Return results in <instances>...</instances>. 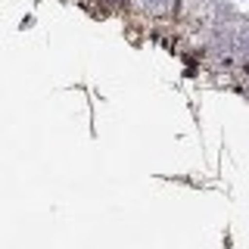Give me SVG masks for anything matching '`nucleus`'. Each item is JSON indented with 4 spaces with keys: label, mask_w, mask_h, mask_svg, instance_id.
Masks as SVG:
<instances>
[{
    "label": "nucleus",
    "mask_w": 249,
    "mask_h": 249,
    "mask_svg": "<svg viewBox=\"0 0 249 249\" xmlns=\"http://www.w3.org/2000/svg\"><path fill=\"white\" fill-rule=\"evenodd\" d=\"M140 3L146 6V10H153V13H159V10H165L168 6V0H140Z\"/></svg>",
    "instance_id": "obj_1"
},
{
    "label": "nucleus",
    "mask_w": 249,
    "mask_h": 249,
    "mask_svg": "<svg viewBox=\"0 0 249 249\" xmlns=\"http://www.w3.org/2000/svg\"><path fill=\"white\" fill-rule=\"evenodd\" d=\"M240 50L249 56V31H243V35H240Z\"/></svg>",
    "instance_id": "obj_2"
}]
</instances>
